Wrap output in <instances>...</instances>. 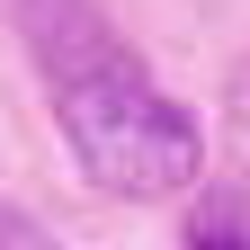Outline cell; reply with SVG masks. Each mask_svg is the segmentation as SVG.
Listing matches in <instances>:
<instances>
[{"label": "cell", "instance_id": "cell-1", "mask_svg": "<svg viewBox=\"0 0 250 250\" xmlns=\"http://www.w3.org/2000/svg\"><path fill=\"white\" fill-rule=\"evenodd\" d=\"M27 45L45 62L54 125L72 143V161L107 188V197H170L206 170V134L170 89L107 36V18L89 0H18Z\"/></svg>", "mask_w": 250, "mask_h": 250}, {"label": "cell", "instance_id": "cell-3", "mask_svg": "<svg viewBox=\"0 0 250 250\" xmlns=\"http://www.w3.org/2000/svg\"><path fill=\"white\" fill-rule=\"evenodd\" d=\"M0 250H45V232H36V224H27V214H18V206H0Z\"/></svg>", "mask_w": 250, "mask_h": 250}, {"label": "cell", "instance_id": "cell-2", "mask_svg": "<svg viewBox=\"0 0 250 250\" xmlns=\"http://www.w3.org/2000/svg\"><path fill=\"white\" fill-rule=\"evenodd\" d=\"M188 250H250V197H206L197 214H188Z\"/></svg>", "mask_w": 250, "mask_h": 250}, {"label": "cell", "instance_id": "cell-4", "mask_svg": "<svg viewBox=\"0 0 250 250\" xmlns=\"http://www.w3.org/2000/svg\"><path fill=\"white\" fill-rule=\"evenodd\" d=\"M232 107H241V116H250V72H241V89H232Z\"/></svg>", "mask_w": 250, "mask_h": 250}]
</instances>
